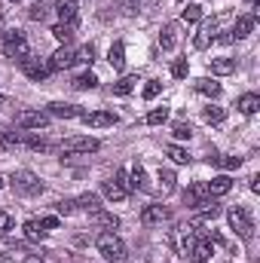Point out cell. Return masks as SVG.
<instances>
[{"mask_svg": "<svg viewBox=\"0 0 260 263\" xmlns=\"http://www.w3.org/2000/svg\"><path fill=\"white\" fill-rule=\"evenodd\" d=\"M9 187H12V193H18V196H40V193H43V181H40L34 172H28V168L12 172V175H9Z\"/></svg>", "mask_w": 260, "mask_h": 263, "instance_id": "obj_1", "label": "cell"}, {"mask_svg": "<svg viewBox=\"0 0 260 263\" xmlns=\"http://www.w3.org/2000/svg\"><path fill=\"white\" fill-rule=\"evenodd\" d=\"M95 245H98L101 257H104L107 263H126V245H123L120 236H114V233H101V236L95 239Z\"/></svg>", "mask_w": 260, "mask_h": 263, "instance_id": "obj_2", "label": "cell"}, {"mask_svg": "<svg viewBox=\"0 0 260 263\" xmlns=\"http://www.w3.org/2000/svg\"><path fill=\"white\" fill-rule=\"evenodd\" d=\"M227 220H230V230L239 236V239H251L254 236V220H251V214H248V208H242V205H236V208H230V214H227Z\"/></svg>", "mask_w": 260, "mask_h": 263, "instance_id": "obj_3", "label": "cell"}, {"mask_svg": "<svg viewBox=\"0 0 260 263\" xmlns=\"http://www.w3.org/2000/svg\"><path fill=\"white\" fill-rule=\"evenodd\" d=\"M3 52H6L9 59L25 62V59L31 55V46H28V40H25L22 31H6V34H3Z\"/></svg>", "mask_w": 260, "mask_h": 263, "instance_id": "obj_4", "label": "cell"}, {"mask_svg": "<svg viewBox=\"0 0 260 263\" xmlns=\"http://www.w3.org/2000/svg\"><path fill=\"white\" fill-rule=\"evenodd\" d=\"M217 28H220V22H217V18L202 22V28L196 31V37H193V46H196V49H208V46L217 40Z\"/></svg>", "mask_w": 260, "mask_h": 263, "instance_id": "obj_5", "label": "cell"}, {"mask_svg": "<svg viewBox=\"0 0 260 263\" xmlns=\"http://www.w3.org/2000/svg\"><path fill=\"white\" fill-rule=\"evenodd\" d=\"M49 126V117L40 114V110H22L15 114V129H46Z\"/></svg>", "mask_w": 260, "mask_h": 263, "instance_id": "obj_6", "label": "cell"}, {"mask_svg": "<svg viewBox=\"0 0 260 263\" xmlns=\"http://www.w3.org/2000/svg\"><path fill=\"white\" fill-rule=\"evenodd\" d=\"M101 147V141H95V138H67L62 141V153H95Z\"/></svg>", "mask_w": 260, "mask_h": 263, "instance_id": "obj_7", "label": "cell"}, {"mask_svg": "<svg viewBox=\"0 0 260 263\" xmlns=\"http://www.w3.org/2000/svg\"><path fill=\"white\" fill-rule=\"evenodd\" d=\"M169 220V208L165 205H147L144 211H141V223L144 227H159V223H165Z\"/></svg>", "mask_w": 260, "mask_h": 263, "instance_id": "obj_8", "label": "cell"}, {"mask_svg": "<svg viewBox=\"0 0 260 263\" xmlns=\"http://www.w3.org/2000/svg\"><path fill=\"white\" fill-rule=\"evenodd\" d=\"M178 40H181L178 25H175V22L162 25V31H159V46H162V52H175V49H178Z\"/></svg>", "mask_w": 260, "mask_h": 263, "instance_id": "obj_9", "label": "cell"}, {"mask_svg": "<svg viewBox=\"0 0 260 263\" xmlns=\"http://www.w3.org/2000/svg\"><path fill=\"white\" fill-rule=\"evenodd\" d=\"M83 123H86V126H92V129H104V126H117V123H120V117H117V114H110V110H95V114H86V117H83Z\"/></svg>", "mask_w": 260, "mask_h": 263, "instance_id": "obj_10", "label": "cell"}, {"mask_svg": "<svg viewBox=\"0 0 260 263\" xmlns=\"http://www.w3.org/2000/svg\"><path fill=\"white\" fill-rule=\"evenodd\" d=\"M22 70H25V73H28L34 83H43V80L49 77V65H43L40 59H31V55L22 62Z\"/></svg>", "mask_w": 260, "mask_h": 263, "instance_id": "obj_11", "label": "cell"}, {"mask_svg": "<svg viewBox=\"0 0 260 263\" xmlns=\"http://www.w3.org/2000/svg\"><path fill=\"white\" fill-rule=\"evenodd\" d=\"M187 254H190V260L193 263H208L211 260V242H208L205 236H202V239H193V245H190Z\"/></svg>", "mask_w": 260, "mask_h": 263, "instance_id": "obj_12", "label": "cell"}, {"mask_svg": "<svg viewBox=\"0 0 260 263\" xmlns=\"http://www.w3.org/2000/svg\"><path fill=\"white\" fill-rule=\"evenodd\" d=\"M55 6H59L62 25H70V28H77V22H80V12H77V0H55Z\"/></svg>", "mask_w": 260, "mask_h": 263, "instance_id": "obj_13", "label": "cell"}, {"mask_svg": "<svg viewBox=\"0 0 260 263\" xmlns=\"http://www.w3.org/2000/svg\"><path fill=\"white\" fill-rule=\"evenodd\" d=\"M254 22H257V18H254V12H245V15H239V18H236V25H233V31H230V34H233V40H242V37H248V34L254 31Z\"/></svg>", "mask_w": 260, "mask_h": 263, "instance_id": "obj_14", "label": "cell"}, {"mask_svg": "<svg viewBox=\"0 0 260 263\" xmlns=\"http://www.w3.org/2000/svg\"><path fill=\"white\" fill-rule=\"evenodd\" d=\"M208 199H211V196H208L205 184H193V187L184 193V205H187V208H199V205H205Z\"/></svg>", "mask_w": 260, "mask_h": 263, "instance_id": "obj_15", "label": "cell"}, {"mask_svg": "<svg viewBox=\"0 0 260 263\" xmlns=\"http://www.w3.org/2000/svg\"><path fill=\"white\" fill-rule=\"evenodd\" d=\"M70 65H73V49H70V46L55 49L52 59H49V70H65V67H70Z\"/></svg>", "mask_w": 260, "mask_h": 263, "instance_id": "obj_16", "label": "cell"}, {"mask_svg": "<svg viewBox=\"0 0 260 263\" xmlns=\"http://www.w3.org/2000/svg\"><path fill=\"white\" fill-rule=\"evenodd\" d=\"M205 190H208V196H227V193L233 190V181H230L227 175H217V178H211V181L205 184Z\"/></svg>", "mask_w": 260, "mask_h": 263, "instance_id": "obj_17", "label": "cell"}, {"mask_svg": "<svg viewBox=\"0 0 260 263\" xmlns=\"http://www.w3.org/2000/svg\"><path fill=\"white\" fill-rule=\"evenodd\" d=\"M46 117H62V120H73V117H80V110H77L73 104H65V101H52V104L46 107Z\"/></svg>", "mask_w": 260, "mask_h": 263, "instance_id": "obj_18", "label": "cell"}, {"mask_svg": "<svg viewBox=\"0 0 260 263\" xmlns=\"http://www.w3.org/2000/svg\"><path fill=\"white\" fill-rule=\"evenodd\" d=\"M92 223H95L98 230H117V227H120V217L98 208V211H92Z\"/></svg>", "mask_w": 260, "mask_h": 263, "instance_id": "obj_19", "label": "cell"}, {"mask_svg": "<svg viewBox=\"0 0 260 263\" xmlns=\"http://www.w3.org/2000/svg\"><path fill=\"white\" fill-rule=\"evenodd\" d=\"M107 62H110V67H114V70H123V67H126V43H123V40H117V43L110 46Z\"/></svg>", "mask_w": 260, "mask_h": 263, "instance_id": "obj_20", "label": "cell"}, {"mask_svg": "<svg viewBox=\"0 0 260 263\" xmlns=\"http://www.w3.org/2000/svg\"><path fill=\"white\" fill-rule=\"evenodd\" d=\"M236 107L245 114V117H251V114H257L260 110V95H254V92H245L239 101H236Z\"/></svg>", "mask_w": 260, "mask_h": 263, "instance_id": "obj_21", "label": "cell"}, {"mask_svg": "<svg viewBox=\"0 0 260 263\" xmlns=\"http://www.w3.org/2000/svg\"><path fill=\"white\" fill-rule=\"evenodd\" d=\"M126 190H147V175H144L141 165H135V168L129 172V184H126Z\"/></svg>", "mask_w": 260, "mask_h": 263, "instance_id": "obj_22", "label": "cell"}, {"mask_svg": "<svg viewBox=\"0 0 260 263\" xmlns=\"http://www.w3.org/2000/svg\"><path fill=\"white\" fill-rule=\"evenodd\" d=\"M196 92L217 98V95H220V83H214V80H208V77H199V80H196Z\"/></svg>", "mask_w": 260, "mask_h": 263, "instance_id": "obj_23", "label": "cell"}, {"mask_svg": "<svg viewBox=\"0 0 260 263\" xmlns=\"http://www.w3.org/2000/svg\"><path fill=\"white\" fill-rule=\"evenodd\" d=\"M175 181H178V178H175L172 168H159V193H162V196H169V193L175 190Z\"/></svg>", "mask_w": 260, "mask_h": 263, "instance_id": "obj_24", "label": "cell"}, {"mask_svg": "<svg viewBox=\"0 0 260 263\" xmlns=\"http://www.w3.org/2000/svg\"><path fill=\"white\" fill-rule=\"evenodd\" d=\"M101 193L107 199H114V202H123V199H126V190L120 187V181H104V184H101Z\"/></svg>", "mask_w": 260, "mask_h": 263, "instance_id": "obj_25", "label": "cell"}, {"mask_svg": "<svg viewBox=\"0 0 260 263\" xmlns=\"http://www.w3.org/2000/svg\"><path fill=\"white\" fill-rule=\"evenodd\" d=\"M22 230H25V239H28V242H43V239H46V230H40L37 220H28Z\"/></svg>", "mask_w": 260, "mask_h": 263, "instance_id": "obj_26", "label": "cell"}, {"mask_svg": "<svg viewBox=\"0 0 260 263\" xmlns=\"http://www.w3.org/2000/svg\"><path fill=\"white\" fill-rule=\"evenodd\" d=\"M233 70H236V59H214L211 62V73H217V77H227Z\"/></svg>", "mask_w": 260, "mask_h": 263, "instance_id": "obj_27", "label": "cell"}, {"mask_svg": "<svg viewBox=\"0 0 260 263\" xmlns=\"http://www.w3.org/2000/svg\"><path fill=\"white\" fill-rule=\"evenodd\" d=\"M77 208H83V211H89V214H92V211H98V208H101V199L95 196V193H83V196L77 199Z\"/></svg>", "mask_w": 260, "mask_h": 263, "instance_id": "obj_28", "label": "cell"}, {"mask_svg": "<svg viewBox=\"0 0 260 263\" xmlns=\"http://www.w3.org/2000/svg\"><path fill=\"white\" fill-rule=\"evenodd\" d=\"M202 120L211 123V126H217V123L227 120V110H224V107H205V110H202Z\"/></svg>", "mask_w": 260, "mask_h": 263, "instance_id": "obj_29", "label": "cell"}, {"mask_svg": "<svg viewBox=\"0 0 260 263\" xmlns=\"http://www.w3.org/2000/svg\"><path fill=\"white\" fill-rule=\"evenodd\" d=\"M165 153H169L178 165H187V162H190V153H187L184 147H178V144H165Z\"/></svg>", "mask_w": 260, "mask_h": 263, "instance_id": "obj_30", "label": "cell"}, {"mask_svg": "<svg viewBox=\"0 0 260 263\" xmlns=\"http://www.w3.org/2000/svg\"><path fill=\"white\" fill-rule=\"evenodd\" d=\"M52 37H55V40H59V43H70V40H73V28H70V25H62V22H59V25H52Z\"/></svg>", "mask_w": 260, "mask_h": 263, "instance_id": "obj_31", "label": "cell"}, {"mask_svg": "<svg viewBox=\"0 0 260 263\" xmlns=\"http://www.w3.org/2000/svg\"><path fill=\"white\" fill-rule=\"evenodd\" d=\"M95 86H98V77H95V73H80V77L73 80V89H80V92L95 89Z\"/></svg>", "mask_w": 260, "mask_h": 263, "instance_id": "obj_32", "label": "cell"}, {"mask_svg": "<svg viewBox=\"0 0 260 263\" xmlns=\"http://www.w3.org/2000/svg\"><path fill=\"white\" fill-rule=\"evenodd\" d=\"M28 18H31V22H46V18H49V6H46V3H34V6L28 9Z\"/></svg>", "mask_w": 260, "mask_h": 263, "instance_id": "obj_33", "label": "cell"}, {"mask_svg": "<svg viewBox=\"0 0 260 263\" xmlns=\"http://www.w3.org/2000/svg\"><path fill=\"white\" fill-rule=\"evenodd\" d=\"M73 62H80V65H92V62H95V46L89 43V46L77 49V52H73Z\"/></svg>", "mask_w": 260, "mask_h": 263, "instance_id": "obj_34", "label": "cell"}, {"mask_svg": "<svg viewBox=\"0 0 260 263\" xmlns=\"http://www.w3.org/2000/svg\"><path fill=\"white\" fill-rule=\"evenodd\" d=\"M165 120H169V107H153L147 114V126H162Z\"/></svg>", "mask_w": 260, "mask_h": 263, "instance_id": "obj_35", "label": "cell"}, {"mask_svg": "<svg viewBox=\"0 0 260 263\" xmlns=\"http://www.w3.org/2000/svg\"><path fill=\"white\" fill-rule=\"evenodd\" d=\"M135 83H138V77L135 73H129V77H123L117 86H114V95H129L132 89H135Z\"/></svg>", "mask_w": 260, "mask_h": 263, "instance_id": "obj_36", "label": "cell"}, {"mask_svg": "<svg viewBox=\"0 0 260 263\" xmlns=\"http://www.w3.org/2000/svg\"><path fill=\"white\" fill-rule=\"evenodd\" d=\"M18 144H25V147H31V150H49V144H46V138H37V135H25Z\"/></svg>", "mask_w": 260, "mask_h": 263, "instance_id": "obj_37", "label": "cell"}, {"mask_svg": "<svg viewBox=\"0 0 260 263\" xmlns=\"http://www.w3.org/2000/svg\"><path fill=\"white\" fill-rule=\"evenodd\" d=\"M187 73H190V62H187V59H178V62L172 65V77H175V80H184Z\"/></svg>", "mask_w": 260, "mask_h": 263, "instance_id": "obj_38", "label": "cell"}, {"mask_svg": "<svg viewBox=\"0 0 260 263\" xmlns=\"http://www.w3.org/2000/svg\"><path fill=\"white\" fill-rule=\"evenodd\" d=\"M172 135L181 138V141H184V138L190 141V138H193V126H190V123H175V126H172Z\"/></svg>", "mask_w": 260, "mask_h": 263, "instance_id": "obj_39", "label": "cell"}, {"mask_svg": "<svg viewBox=\"0 0 260 263\" xmlns=\"http://www.w3.org/2000/svg\"><path fill=\"white\" fill-rule=\"evenodd\" d=\"M159 89H162V83H159V80H150V83L144 86V98H147V101H150V98H156V95H159Z\"/></svg>", "mask_w": 260, "mask_h": 263, "instance_id": "obj_40", "label": "cell"}, {"mask_svg": "<svg viewBox=\"0 0 260 263\" xmlns=\"http://www.w3.org/2000/svg\"><path fill=\"white\" fill-rule=\"evenodd\" d=\"M141 3H144V0H117V6H120V9H123V12H138V6H141Z\"/></svg>", "mask_w": 260, "mask_h": 263, "instance_id": "obj_41", "label": "cell"}, {"mask_svg": "<svg viewBox=\"0 0 260 263\" xmlns=\"http://www.w3.org/2000/svg\"><path fill=\"white\" fill-rule=\"evenodd\" d=\"M184 18H187V22H199V18H202V6L190 3V6L184 9Z\"/></svg>", "mask_w": 260, "mask_h": 263, "instance_id": "obj_42", "label": "cell"}, {"mask_svg": "<svg viewBox=\"0 0 260 263\" xmlns=\"http://www.w3.org/2000/svg\"><path fill=\"white\" fill-rule=\"evenodd\" d=\"M55 208H59V214H65V217H67V214H73V211H77V202H73V199H62Z\"/></svg>", "mask_w": 260, "mask_h": 263, "instance_id": "obj_43", "label": "cell"}, {"mask_svg": "<svg viewBox=\"0 0 260 263\" xmlns=\"http://www.w3.org/2000/svg\"><path fill=\"white\" fill-rule=\"evenodd\" d=\"M0 147H3V150H12V147H18V138H15V135L0 132Z\"/></svg>", "mask_w": 260, "mask_h": 263, "instance_id": "obj_44", "label": "cell"}, {"mask_svg": "<svg viewBox=\"0 0 260 263\" xmlns=\"http://www.w3.org/2000/svg\"><path fill=\"white\" fill-rule=\"evenodd\" d=\"M9 230H12V214L0 211V236H9Z\"/></svg>", "mask_w": 260, "mask_h": 263, "instance_id": "obj_45", "label": "cell"}, {"mask_svg": "<svg viewBox=\"0 0 260 263\" xmlns=\"http://www.w3.org/2000/svg\"><path fill=\"white\" fill-rule=\"evenodd\" d=\"M37 223H40V230H46V233H49V230H59V217H43V220H37Z\"/></svg>", "mask_w": 260, "mask_h": 263, "instance_id": "obj_46", "label": "cell"}, {"mask_svg": "<svg viewBox=\"0 0 260 263\" xmlns=\"http://www.w3.org/2000/svg\"><path fill=\"white\" fill-rule=\"evenodd\" d=\"M220 165H224V168H239L242 159H239V156H227V159H220Z\"/></svg>", "mask_w": 260, "mask_h": 263, "instance_id": "obj_47", "label": "cell"}, {"mask_svg": "<svg viewBox=\"0 0 260 263\" xmlns=\"http://www.w3.org/2000/svg\"><path fill=\"white\" fill-rule=\"evenodd\" d=\"M22 263H43V257H40V254H28Z\"/></svg>", "mask_w": 260, "mask_h": 263, "instance_id": "obj_48", "label": "cell"}, {"mask_svg": "<svg viewBox=\"0 0 260 263\" xmlns=\"http://www.w3.org/2000/svg\"><path fill=\"white\" fill-rule=\"evenodd\" d=\"M251 190H254V193H260V178H257V175L251 178Z\"/></svg>", "mask_w": 260, "mask_h": 263, "instance_id": "obj_49", "label": "cell"}, {"mask_svg": "<svg viewBox=\"0 0 260 263\" xmlns=\"http://www.w3.org/2000/svg\"><path fill=\"white\" fill-rule=\"evenodd\" d=\"M248 6H251V9H254V6H257V0H248Z\"/></svg>", "mask_w": 260, "mask_h": 263, "instance_id": "obj_50", "label": "cell"}, {"mask_svg": "<svg viewBox=\"0 0 260 263\" xmlns=\"http://www.w3.org/2000/svg\"><path fill=\"white\" fill-rule=\"evenodd\" d=\"M0 37H3V15H0Z\"/></svg>", "mask_w": 260, "mask_h": 263, "instance_id": "obj_51", "label": "cell"}, {"mask_svg": "<svg viewBox=\"0 0 260 263\" xmlns=\"http://www.w3.org/2000/svg\"><path fill=\"white\" fill-rule=\"evenodd\" d=\"M9 3H18V0H9Z\"/></svg>", "mask_w": 260, "mask_h": 263, "instance_id": "obj_52", "label": "cell"}, {"mask_svg": "<svg viewBox=\"0 0 260 263\" xmlns=\"http://www.w3.org/2000/svg\"><path fill=\"white\" fill-rule=\"evenodd\" d=\"M0 187H3V181H0Z\"/></svg>", "mask_w": 260, "mask_h": 263, "instance_id": "obj_53", "label": "cell"}]
</instances>
